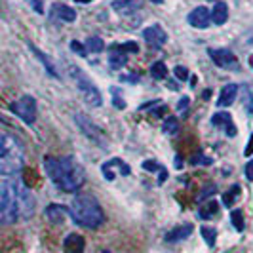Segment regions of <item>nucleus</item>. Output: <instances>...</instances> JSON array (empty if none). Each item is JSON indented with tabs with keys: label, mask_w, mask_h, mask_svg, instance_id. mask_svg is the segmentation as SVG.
I'll return each mask as SVG.
<instances>
[{
	"label": "nucleus",
	"mask_w": 253,
	"mask_h": 253,
	"mask_svg": "<svg viewBox=\"0 0 253 253\" xmlns=\"http://www.w3.org/2000/svg\"><path fill=\"white\" fill-rule=\"evenodd\" d=\"M150 2H154V4H162L164 0H150Z\"/></svg>",
	"instance_id": "49530a36"
},
{
	"label": "nucleus",
	"mask_w": 253,
	"mask_h": 253,
	"mask_svg": "<svg viewBox=\"0 0 253 253\" xmlns=\"http://www.w3.org/2000/svg\"><path fill=\"white\" fill-rule=\"evenodd\" d=\"M76 2H80V4H88V2H92V0H76Z\"/></svg>",
	"instance_id": "c03bdc74"
},
{
	"label": "nucleus",
	"mask_w": 253,
	"mask_h": 253,
	"mask_svg": "<svg viewBox=\"0 0 253 253\" xmlns=\"http://www.w3.org/2000/svg\"><path fill=\"white\" fill-rule=\"evenodd\" d=\"M228 19V6L225 2H217L212 10V21L215 25H225Z\"/></svg>",
	"instance_id": "412c9836"
},
{
	"label": "nucleus",
	"mask_w": 253,
	"mask_h": 253,
	"mask_svg": "<svg viewBox=\"0 0 253 253\" xmlns=\"http://www.w3.org/2000/svg\"><path fill=\"white\" fill-rule=\"evenodd\" d=\"M177 132H179V120L173 118V116L164 120V124H162V133H166V135H175Z\"/></svg>",
	"instance_id": "b1692460"
},
{
	"label": "nucleus",
	"mask_w": 253,
	"mask_h": 253,
	"mask_svg": "<svg viewBox=\"0 0 253 253\" xmlns=\"http://www.w3.org/2000/svg\"><path fill=\"white\" fill-rule=\"evenodd\" d=\"M208 53H210L213 63L221 67V69H225V71H238L240 69L238 59L230 50H213L212 48V50H208Z\"/></svg>",
	"instance_id": "1a4fd4ad"
},
{
	"label": "nucleus",
	"mask_w": 253,
	"mask_h": 253,
	"mask_svg": "<svg viewBox=\"0 0 253 253\" xmlns=\"http://www.w3.org/2000/svg\"><path fill=\"white\" fill-rule=\"evenodd\" d=\"M126 63H128V55L122 53L120 50H116L114 46H110V50H108V65H110V69L118 71V69H122Z\"/></svg>",
	"instance_id": "aec40b11"
},
{
	"label": "nucleus",
	"mask_w": 253,
	"mask_h": 253,
	"mask_svg": "<svg viewBox=\"0 0 253 253\" xmlns=\"http://www.w3.org/2000/svg\"><path fill=\"white\" fill-rule=\"evenodd\" d=\"M110 6H112L114 12L122 13V15H130V13H135L137 10H141L143 2L141 0H114Z\"/></svg>",
	"instance_id": "ddd939ff"
},
{
	"label": "nucleus",
	"mask_w": 253,
	"mask_h": 253,
	"mask_svg": "<svg viewBox=\"0 0 253 253\" xmlns=\"http://www.w3.org/2000/svg\"><path fill=\"white\" fill-rule=\"evenodd\" d=\"M192 230H194V226L190 225V223L181 225V226H175V228H172V230L166 234V242H170V244L183 242V240H186L190 234H192Z\"/></svg>",
	"instance_id": "4468645a"
},
{
	"label": "nucleus",
	"mask_w": 253,
	"mask_h": 253,
	"mask_svg": "<svg viewBox=\"0 0 253 253\" xmlns=\"http://www.w3.org/2000/svg\"><path fill=\"white\" fill-rule=\"evenodd\" d=\"M84 238L80 236V234H69L65 238V242H63V248H65L67 253H82L84 252Z\"/></svg>",
	"instance_id": "6ab92c4d"
},
{
	"label": "nucleus",
	"mask_w": 253,
	"mask_h": 253,
	"mask_svg": "<svg viewBox=\"0 0 253 253\" xmlns=\"http://www.w3.org/2000/svg\"><path fill=\"white\" fill-rule=\"evenodd\" d=\"M17 204H19V217L31 219L35 213V196L29 190V186L21 183V179H17Z\"/></svg>",
	"instance_id": "6e6552de"
},
{
	"label": "nucleus",
	"mask_w": 253,
	"mask_h": 253,
	"mask_svg": "<svg viewBox=\"0 0 253 253\" xmlns=\"http://www.w3.org/2000/svg\"><path fill=\"white\" fill-rule=\"evenodd\" d=\"M215 190H217V186H215V185L206 186V188H204V190H202V192L198 194V202H202V200H206L208 196H210V194H213Z\"/></svg>",
	"instance_id": "f704fd0d"
},
{
	"label": "nucleus",
	"mask_w": 253,
	"mask_h": 253,
	"mask_svg": "<svg viewBox=\"0 0 253 253\" xmlns=\"http://www.w3.org/2000/svg\"><path fill=\"white\" fill-rule=\"evenodd\" d=\"M112 168H118V172H120V175H124V177H128L130 173H132V170H130V166L124 162V160H120V158H114V160H110L108 162Z\"/></svg>",
	"instance_id": "c756f323"
},
{
	"label": "nucleus",
	"mask_w": 253,
	"mask_h": 253,
	"mask_svg": "<svg viewBox=\"0 0 253 253\" xmlns=\"http://www.w3.org/2000/svg\"><path fill=\"white\" fill-rule=\"evenodd\" d=\"M246 177H248V181H253V160L246 164Z\"/></svg>",
	"instance_id": "58836bf2"
},
{
	"label": "nucleus",
	"mask_w": 253,
	"mask_h": 253,
	"mask_svg": "<svg viewBox=\"0 0 253 253\" xmlns=\"http://www.w3.org/2000/svg\"><path fill=\"white\" fill-rule=\"evenodd\" d=\"M86 50L88 52H92V53H99V52H103V48H105V42L99 38V36H90V38L86 40Z\"/></svg>",
	"instance_id": "5701e85b"
},
{
	"label": "nucleus",
	"mask_w": 253,
	"mask_h": 253,
	"mask_svg": "<svg viewBox=\"0 0 253 253\" xmlns=\"http://www.w3.org/2000/svg\"><path fill=\"white\" fill-rule=\"evenodd\" d=\"M143 38L146 44H150L152 48H162L168 42V33L160 25H150L143 31Z\"/></svg>",
	"instance_id": "9d476101"
},
{
	"label": "nucleus",
	"mask_w": 253,
	"mask_h": 253,
	"mask_svg": "<svg viewBox=\"0 0 253 253\" xmlns=\"http://www.w3.org/2000/svg\"><path fill=\"white\" fill-rule=\"evenodd\" d=\"M186 21L194 29H208V25L212 23V12H208V8H204V6H198L188 13Z\"/></svg>",
	"instance_id": "9b49d317"
},
{
	"label": "nucleus",
	"mask_w": 253,
	"mask_h": 253,
	"mask_svg": "<svg viewBox=\"0 0 253 253\" xmlns=\"http://www.w3.org/2000/svg\"><path fill=\"white\" fill-rule=\"evenodd\" d=\"M122 80H126V82H137V76H122Z\"/></svg>",
	"instance_id": "37998d69"
},
{
	"label": "nucleus",
	"mask_w": 253,
	"mask_h": 253,
	"mask_svg": "<svg viewBox=\"0 0 253 253\" xmlns=\"http://www.w3.org/2000/svg\"><path fill=\"white\" fill-rule=\"evenodd\" d=\"M250 67L253 69V55H250Z\"/></svg>",
	"instance_id": "a18cd8bd"
},
{
	"label": "nucleus",
	"mask_w": 253,
	"mask_h": 253,
	"mask_svg": "<svg viewBox=\"0 0 253 253\" xmlns=\"http://www.w3.org/2000/svg\"><path fill=\"white\" fill-rule=\"evenodd\" d=\"M190 164H192V166H212L213 158H208V156H206L202 150H198V152H196V154L190 158Z\"/></svg>",
	"instance_id": "c85d7f7f"
},
{
	"label": "nucleus",
	"mask_w": 253,
	"mask_h": 253,
	"mask_svg": "<svg viewBox=\"0 0 253 253\" xmlns=\"http://www.w3.org/2000/svg\"><path fill=\"white\" fill-rule=\"evenodd\" d=\"M236 95H238V86H236V84H226V86H223V90H221V95H219L217 105L230 107L232 103H234Z\"/></svg>",
	"instance_id": "f3484780"
},
{
	"label": "nucleus",
	"mask_w": 253,
	"mask_h": 253,
	"mask_svg": "<svg viewBox=\"0 0 253 253\" xmlns=\"http://www.w3.org/2000/svg\"><path fill=\"white\" fill-rule=\"evenodd\" d=\"M244 105H246V108H248V112L253 116V97L248 90H244Z\"/></svg>",
	"instance_id": "72a5a7b5"
},
{
	"label": "nucleus",
	"mask_w": 253,
	"mask_h": 253,
	"mask_svg": "<svg viewBox=\"0 0 253 253\" xmlns=\"http://www.w3.org/2000/svg\"><path fill=\"white\" fill-rule=\"evenodd\" d=\"M212 122H213V126L223 128L228 137H234V135H236V126H234L232 116H230L228 112H217V114H213Z\"/></svg>",
	"instance_id": "f8f14e48"
},
{
	"label": "nucleus",
	"mask_w": 253,
	"mask_h": 253,
	"mask_svg": "<svg viewBox=\"0 0 253 253\" xmlns=\"http://www.w3.org/2000/svg\"><path fill=\"white\" fill-rule=\"evenodd\" d=\"M10 110L19 120H23L25 124H29V126H33L35 120H36V101L31 95H23L17 101H13L12 105H10Z\"/></svg>",
	"instance_id": "423d86ee"
},
{
	"label": "nucleus",
	"mask_w": 253,
	"mask_h": 253,
	"mask_svg": "<svg viewBox=\"0 0 253 253\" xmlns=\"http://www.w3.org/2000/svg\"><path fill=\"white\" fill-rule=\"evenodd\" d=\"M67 215H69V208H65V206H59V204H50V206L46 208V217H48L52 223H55V225L63 223Z\"/></svg>",
	"instance_id": "2eb2a0df"
},
{
	"label": "nucleus",
	"mask_w": 253,
	"mask_h": 253,
	"mask_svg": "<svg viewBox=\"0 0 253 253\" xmlns=\"http://www.w3.org/2000/svg\"><path fill=\"white\" fill-rule=\"evenodd\" d=\"M186 108H188V97H181V101H179V105H177V112H179V114H185Z\"/></svg>",
	"instance_id": "4c0bfd02"
},
{
	"label": "nucleus",
	"mask_w": 253,
	"mask_h": 253,
	"mask_svg": "<svg viewBox=\"0 0 253 253\" xmlns=\"http://www.w3.org/2000/svg\"><path fill=\"white\" fill-rule=\"evenodd\" d=\"M150 74H152V78L164 80L166 76H168V67H166V63H162V61L152 63V67H150Z\"/></svg>",
	"instance_id": "393cba45"
},
{
	"label": "nucleus",
	"mask_w": 253,
	"mask_h": 253,
	"mask_svg": "<svg viewBox=\"0 0 253 253\" xmlns=\"http://www.w3.org/2000/svg\"><path fill=\"white\" fill-rule=\"evenodd\" d=\"M217 210H219L217 202H213V200H210V202H208V206H204V208L200 210V217H202V219H212L213 215L217 213Z\"/></svg>",
	"instance_id": "cd10ccee"
},
{
	"label": "nucleus",
	"mask_w": 253,
	"mask_h": 253,
	"mask_svg": "<svg viewBox=\"0 0 253 253\" xmlns=\"http://www.w3.org/2000/svg\"><path fill=\"white\" fill-rule=\"evenodd\" d=\"M29 48H31V52L35 53L36 57H38V61L42 63V65H44L46 72H48L50 76H53V78H59V74H57V71H55V65H53L52 59H50V57H48V55H46L44 52H40L38 48H36L35 44H31V42H29Z\"/></svg>",
	"instance_id": "dca6fc26"
},
{
	"label": "nucleus",
	"mask_w": 253,
	"mask_h": 253,
	"mask_svg": "<svg viewBox=\"0 0 253 253\" xmlns=\"http://www.w3.org/2000/svg\"><path fill=\"white\" fill-rule=\"evenodd\" d=\"M69 69V72H71V76L74 78L76 82V88H78L80 95L84 97V101L88 103V105L92 107H101L103 105V97H101V92L97 90V86L93 84L92 80L88 78L82 71H80L76 65H67Z\"/></svg>",
	"instance_id": "39448f33"
},
{
	"label": "nucleus",
	"mask_w": 253,
	"mask_h": 253,
	"mask_svg": "<svg viewBox=\"0 0 253 253\" xmlns=\"http://www.w3.org/2000/svg\"><path fill=\"white\" fill-rule=\"evenodd\" d=\"M110 90H112V95H114V99H112L114 107H118L120 110H122V108H126V101H124L122 97H118V93H116V88H110Z\"/></svg>",
	"instance_id": "e433bc0d"
},
{
	"label": "nucleus",
	"mask_w": 253,
	"mask_h": 253,
	"mask_svg": "<svg viewBox=\"0 0 253 253\" xmlns=\"http://www.w3.org/2000/svg\"><path fill=\"white\" fill-rule=\"evenodd\" d=\"M19 219L17 179L0 177V225H13Z\"/></svg>",
	"instance_id": "20e7f679"
},
{
	"label": "nucleus",
	"mask_w": 253,
	"mask_h": 253,
	"mask_svg": "<svg viewBox=\"0 0 253 253\" xmlns=\"http://www.w3.org/2000/svg\"><path fill=\"white\" fill-rule=\"evenodd\" d=\"M200 232H202V238L206 240V244H208L210 248H213L215 242H217V230H215L213 226H202Z\"/></svg>",
	"instance_id": "a878e982"
},
{
	"label": "nucleus",
	"mask_w": 253,
	"mask_h": 253,
	"mask_svg": "<svg viewBox=\"0 0 253 253\" xmlns=\"http://www.w3.org/2000/svg\"><path fill=\"white\" fill-rule=\"evenodd\" d=\"M101 253H110V252H108V250H105V252H101Z\"/></svg>",
	"instance_id": "de8ad7c7"
},
{
	"label": "nucleus",
	"mask_w": 253,
	"mask_h": 253,
	"mask_svg": "<svg viewBox=\"0 0 253 253\" xmlns=\"http://www.w3.org/2000/svg\"><path fill=\"white\" fill-rule=\"evenodd\" d=\"M143 170H146V172H160L162 166H160L156 160H145L143 162Z\"/></svg>",
	"instance_id": "2f4dec72"
},
{
	"label": "nucleus",
	"mask_w": 253,
	"mask_h": 253,
	"mask_svg": "<svg viewBox=\"0 0 253 253\" xmlns=\"http://www.w3.org/2000/svg\"><path fill=\"white\" fill-rule=\"evenodd\" d=\"M52 13L57 19L65 21V23H72V21L76 19V12H74L71 6H67V4H53Z\"/></svg>",
	"instance_id": "a211bd4d"
},
{
	"label": "nucleus",
	"mask_w": 253,
	"mask_h": 253,
	"mask_svg": "<svg viewBox=\"0 0 253 253\" xmlns=\"http://www.w3.org/2000/svg\"><path fill=\"white\" fill-rule=\"evenodd\" d=\"M238 196H240V185H232L228 190H226L225 194H223V206L232 208V206H234V202L238 200Z\"/></svg>",
	"instance_id": "4be33fe9"
},
{
	"label": "nucleus",
	"mask_w": 253,
	"mask_h": 253,
	"mask_svg": "<svg viewBox=\"0 0 253 253\" xmlns=\"http://www.w3.org/2000/svg\"><path fill=\"white\" fill-rule=\"evenodd\" d=\"M71 50H72V52H76L78 55H82V57H84V55L88 53V50H86V46H82V44H80L78 40H72V42H71Z\"/></svg>",
	"instance_id": "473e14b6"
},
{
	"label": "nucleus",
	"mask_w": 253,
	"mask_h": 253,
	"mask_svg": "<svg viewBox=\"0 0 253 253\" xmlns=\"http://www.w3.org/2000/svg\"><path fill=\"white\" fill-rule=\"evenodd\" d=\"M166 179H168V170L162 166V170L158 172V185H162V183H166Z\"/></svg>",
	"instance_id": "ea45409f"
},
{
	"label": "nucleus",
	"mask_w": 253,
	"mask_h": 253,
	"mask_svg": "<svg viewBox=\"0 0 253 253\" xmlns=\"http://www.w3.org/2000/svg\"><path fill=\"white\" fill-rule=\"evenodd\" d=\"M25 166V148L8 133L0 132V177H12Z\"/></svg>",
	"instance_id": "7ed1b4c3"
},
{
	"label": "nucleus",
	"mask_w": 253,
	"mask_h": 253,
	"mask_svg": "<svg viewBox=\"0 0 253 253\" xmlns=\"http://www.w3.org/2000/svg\"><path fill=\"white\" fill-rule=\"evenodd\" d=\"M230 221H232V226H234L238 232H242V230L246 228V219H244L242 210H232V213H230Z\"/></svg>",
	"instance_id": "bb28decb"
},
{
	"label": "nucleus",
	"mask_w": 253,
	"mask_h": 253,
	"mask_svg": "<svg viewBox=\"0 0 253 253\" xmlns=\"http://www.w3.org/2000/svg\"><path fill=\"white\" fill-rule=\"evenodd\" d=\"M44 170L48 177L55 185L65 192H76L86 181V172L80 166V162L72 156H46L44 158Z\"/></svg>",
	"instance_id": "f257e3e1"
},
{
	"label": "nucleus",
	"mask_w": 253,
	"mask_h": 253,
	"mask_svg": "<svg viewBox=\"0 0 253 253\" xmlns=\"http://www.w3.org/2000/svg\"><path fill=\"white\" fill-rule=\"evenodd\" d=\"M69 215L72 217V221L76 225L84 226V228H92V230L99 228L105 221L103 208L92 194H80L72 200V204L69 208Z\"/></svg>",
	"instance_id": "f03ea898"
},
{
	"label": "nucleus",
	"mask_w": 253,
	"mask_h": 253,
	"mask_svg": "<svg viewBox=\"0 0 253 253\" xmlns=\"http://www.w3.org/2000/svg\"><path fill=\"white\" fill-rule=\"evenodd\" d=\"M74 122H76V126L80 128V132L84 133L88 139H92L95 145L103 146V148L108 145L105 133L101 132V130H99V128H97L92 120L84 114V112H74Z\"/></svg>",
	"instance_id": "0eeeda50"
},
{
	"label": "nucleus",
	"mask_w": 253,
	"mask_h": 253,
	"mask_svg": "<svg viewBox=\"0 0 253 253\" xmlns=\"http://www.w3.org/2000/svg\"><path fill=\"white\" fill-rule=\"evenodd\" d=\"M181 164H183V158L181 156H175V168H183Z\"/></svg>",
	"instance_id": "79ce46f5"
},
{
	"label": "nucleus",
	"mask_w": 253,
	"mask_h": 253,
	"mask_svg": "<svg viewBox=\"0 0 253 253\" xmlns=\"http://www.w3.org/2000/svg\"><path fill=\"white\" fill-rule=\"evenodd\" d=\"M246 156H252L253 154V133H252V137H250V141H248V145H246Z\"/></svg>",
	"instance_id": "a19ab883"
},
{
	"label": "nucleus",
	"mask_w": 253,
	"mask_h": 253,
	"mask_svg": "<svg viewBox=\"0 0 253 253\" xmlns=\"http://www.w3.org/2000/svg\"><path fill=\"white\" fill-rule=\"evenodd\" d=\"M114 48L116 50H120L122 53H137L139 52V46L135 44V42H124V44H114Z\"/></svg>",
	"instance_id": "7c9ffc66"
},
{
	"label": "nucleus",
	"mask_w": 253,
	"mask_h": 253,
	"mask_svg": "<svg viewBox=\"0 0 253 253\" xmlns=\"http://www.w3.org/2000/svg\"><path fill=\"white\" fill-rule=\"evenodd\" d=\"M175 76L179 80H186L188 78V69L183 65H179V67H175Z\"/></svg>",
	"instance_id": "c9c22d12"
}]
</instances>
